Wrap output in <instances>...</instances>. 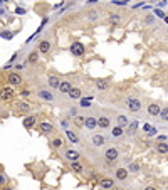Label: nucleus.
<instances>
[{"label": "nucleus", "instance_id": "27", "mask_svg": "<svg viewBox=\"0 0 168 190\" xmlns=\"http://www.w3.org/2000/svg\"><path fill=\"white\" fill-rule=\"evenodd\" d=\"M109 22L113 24V25H118V24H121V15L119 14H109Z\"/></svg>", "mask_w": 168, "mask_h": 190}, {"label": "nucleus", "instance_id": "40", "mask_svg": "<svg viewBox=\"0 0 168 190\" xmlns=\"http://www.w3.org/2000/svg\"><path fill=\"white\" fill-rule=\"evenodd\" d=\"M0 36H2V37H5V39H12V37H14V36H12L10 32H2V34H0Z\"/></svg>", "mask_w": 168, "mask_h": 190}, {"label": "nucleus", "instance_id": "44", "mask_svg": "<svg viewBox=\"0 0 168 190\" xmlns=\"http://www.w3.org/2000/svg\"><path fill=\"white\" fill-rule=\"evenodd\" d=\"M156 15H158V17H161V19H165V14H163V12H160V10H156Z\"/></svg>", "mask_w": 168, "mask_h": 190}, {"label": "nucleus", "instance_id": "33", "mask_svg": "<svg viewBox=\"0 0 168 190\" xmlns=\"http://www.w3.org/2000/svg\"><path fill=\"white\" fill-rule=\"evenodd\" d=\"M5 183H7V177H5V173L0 172V187H5Z\"/></svg>", "mask_w": 168, "mask_h": 190}, {"label": "nucleus", "instance_id": "11", "mask_svg": "<svg viewBox=\"0 0 168 190\" xmlns=\"http://www.w3.org/2000/svg\"><path fill=\"white\" fill-rule=\"evenodd\" d=\"M160 113H161V106L158 103L148 104V114H150V116H160Z\"/></svg>", "mask_w": 168, "mask_h": 190}, {"label": "nucleus", "instance_id": "1", "mask_svg": "<svg viewBox=\"0 0 168 190\" xmlns=\"http://www.w3.org/2000/svg\"><path fill=\"white\" fill-rule=\"evenodd\" d=\"M71 52H72V56H76V57H82L84 52H86V47H84L81 42L74 40L72 44H71Z\"/></svg>", "mask_w": 168, "mask_h": 190}, {"label": "nucleus", "instance_id": "10", "mask_svg": "<svg viewBox=\"0 0 168 190\" xmlns=\"http://www.w3.org/2000/svg\"><path fill=\"white\" fill-rule=\"evenodd\" d=\"M37 96H39L42 101H47V103L54 101V94H52L51 91H45V89H39V91H37Z\"/></svg>", "mask_w": 168, "mask_h": 190}, {"label": "nucleus", "instance_id": "5", "mask_svg": "<svg viewBox=\"0 0 168 190\" xmlns=\"http://www.w3.org/2000/svg\"><path fill=\"white\" fill-rule=\"evenodd\" d=\"M14 110L17 113H29L30 111V104L25 101H15L14 103Z\"/></svg>", "mask_w": 168, "mask_h": 190}, {"label": "nucleus", "instance_id": "35", "mask_svg": "<svg viewBox=\"0 0 168 190\" xmlns=\"http://www.w3.org/2000/svg\"><path fill=\"white\" fill-rule=\"evenodd\" d=\"M114 5H121V7H124V5H128V2L126 0H113Z\"/></svg>", "mask_w": 168, "mask_h": 190}, {"label": "nucleus", "instance_id": "8", "mask_svg": "<svg viewBox=\"0 0 168 190\" xmlns=\"http://www.w3.org/2000/svg\"><path fill=\"white\" fill-rule=\"evenodd\" d=\"M39 131L44 133V135H49V133L54 131V126H52V123H49V121H42V123H39Z\"/></svg>", "mask_w": 168, "mask_h": 190}, {"label": "nucleus", "instance_id": "32", "mask_svg": "<svg viewBox=\"0 0 168 190\" xmlns=\"http://www.w3.org/2000/svg\"><path fill=\"white\" fill-rule=\"evenodd\" d=\"M129 172H139V163H129Z\"/></svg>", "mask_w": 168, "mask_h": 190}, {"label": "nucleus", "instance_id": "36", "mask_svg": "<svg viewBox=\"0 0 168 190\" xmlns=\"http://www.w3.org/2000/svg\"><path fill=\"white\" fill-rule=\"evenodd\" d=\"M61 126H62L64 130H69V121H67V120H62V121H61Z\"/></svg>", "mask_w": 168, "mask_h": 190}, {"label": "nucleus", "instance_id": "17", "mask_svg": "<svg viewBox=\"0 0 168 190\" xmlns=\"http://www.w3.org/2000/svg\"><path fill=\"white\" fill-rule=\"evenodd\" d=\"M98 126H99V128H102V130H108L111 126V120L108 116H99L98 118Z\"/></svg>", "mask_w": 168, "mask_h": 190}, {"label": "nucleus", "instance_id": "13", "mask_svg": "<svg viewBox=\"0 0 168 190\" xmlns=\"http://www.w3.org/2000/svg\"><path fill=\"white\" fill-rule=\"evenodd\" d=\"M47 84H49V88H52V89H59L61 79H59L57 76H54V74H51V76L47 77Z\"/></svg>", "mask_w": 168, "mask_h": 190}, {"label": "nucleus", "instance_id": "6", "mask_svg": "<svg viewBox=\"0 0 168 190\" xmlns=\"http://www.w3.org/2000/svg\"><path fill=\"white\" fill-rule=\"evenodd\" d=\"M99 187H101V190H111L114 187V180L111 177H102L99 180Z\"/></svg>", "mask_w": 168, "mask_h": 190}, {"label": "nucleus", "instance_id": "47", "mask_svg": "<svg viewBox=\"0 0 168 190\" xmlns=\"http://www.w3.org/2000/svg\"><path fill=\"white\" fill-rule=\"evenodd\" d=\"M2 190H14L12 187H2Z\"/></svg>", "mask_w": 168, "mask_h": 190}, {"label": "nucleus", "instance_id": "30", "mask_svg": "<svg viewBox=\"0 0 168 190\" xmlns=\"http://www.w3.org/2000/svg\"><path fill=\"white\" fill-rule=\"evenodd\" d=\"M51 145H52V148H61V146H62V140L61 138H54L51 141Z\"/></svg>", "mask_w": 168, "mask_h": 190}, {"label": "nucleus", "instance_id": "26", "mask_svg": "<svg viewBox=\"0 0 168 190\" xmlns=\"http://www.w3.org/2000/svg\"><path fill=\"white\" fill-rule=\"evenodd\" d=\"M156 151L160 155H166L168 153V143L165 141V143H158L156 145Z\"/></svg>", "mask_w": 168, "mask_h": 190}, {"label": "nucleus", "instance_id": "18", "mask_svg": "<svg viewBox=\"0 0 168 190\" xmlns=\"http://www.w3.org/2000/svg\"><path fill=\"white\" fill-rule=\"evenodd\" d=\"M74 86L69 83V81H61V86H59V91L62 93V94H69L71 89H72Z\"/></svg>", "mask_w": 168, "mask_h": 190}, {"label": "nucleus", "instance_id": "31", "mask_svg": "<svg viewBox=\"0 0 168 190\" xmlns=\"http://www.w3.org/2000/svg\"><path fill=\"white\" fill-rule=\"evenodd\" d=\"M160 118H161V120H165V121H168V108H163V110H161Z\"/></svg>", "mask_w": 168, "mask_h": 190}, {"label": "nucleus", "instance_id": "12", "mask_svg": "<svg viewBox=\"0 0 168 190\" xmlns=\"http://www.w3.org/2000/svg\"><path fill=\"white\" fill-rule=\"evenodd\" d=\"M37 51L40 52V54H47L49 51H51V42L49 40H40L39 42V46H37Z\"/></svg>", "mask_w": 168, "mask_h": 190}, {"label": "nucleus", "instance_id": "16", "mask_svg": "<svg viewBox=\"0 0 168 190\" xmlns=\"http://www.w3.org/2000/svg\"><path fill=\"white\" fill-rule=\"evenodd\" d=\"M91 141H92L94 146H102L104 141H106V138H104V135H101V133H96V135H92Z\"/></svg>", "mask_w": 168, "mask_h": 190}, {"label": "nucleus", "instance_id": "45", "mask_svg": "<svg viewBox=\"0 0 168 190\" xmlns=\"http://www.w3.org/2000/svg\"><path fill=\"white\" fill-rule=\"evenodd\" d=\"M15 12H17V14H25V10H24V8H17Z\"/></svg>", "mask_w": 168, "mask_h": 190}, {"label": "nucleus", "instance_id": "41", "mask_svg": "<svg viewBox=\"0 0 168 190\" xmlns=\"http://www.w3.org/2000/svg\"><path fill=\"white\" fill-rule=\"evenodd\" d=\"M143 130H145V131H155V130L151 128L150 124H145V126H143Z\"/></svg>", "mask_w": 168, "mask_h": 190}, {"label": "nucleus", "instance_id": "15", "mask_svg": "<svg viewBox=\"0 0 168 190\" xmlns=\"http://www.w3.org/2000/svg\"><path fill=\"white\" fill-rule=\"evenodd\" d=\"M84 128H88V130H94L98 128V118H92V116H88L86 118V123H84Z\"/></svg>", "mask_w": 168, "mask_h": 190}, {"label": "nucleus", "instance_id": "20", "mask_svg": "<svg viewBox=\"0 0 168 190\" xmlns=\"http://www.w3.org/2000/svg\"><path fill=\"white\" fill-rule=\"evenodd\" d=\"M109 79H96V88L99 89V91H104V89L109 88Z\"/></svg>", "mask_w": 168, "mask_h": 190}, {"label": "nucleus", "instance_id": "23", "mask_svg": "<svg viewBox=\"0 0 168 190\" xmlns=\"http://www.w3.org/2000/svg\"><path fill=\"white\" fill-rule=\"evenodd\" d=\"M111 135H113V138H121V136L124 135V128H121V126H114V128L111 130Z\"/></svg>", "mask_w": 168, "mask_h": 190}, {"label": "nucleus", "instance_id": "29", "mask_svg": "<svg viewBox=\"0 0 168 190\" xmlns=\"http://www.w3.org/2000/svg\"><path fill=\"white\" fill-rule=\"evenodd\" d=\"M37 59H39V51H32L29 54V62H37Z\"/></svg>", "mask_w": 168, "mask_h": 190}, {"label": "nucleus", "instance_id": "22", "mask_svg": "<svg viewBox=\"0 0 168 190\" xmlns=\"http://www.w3.org/2000/svg\"><path fill=\"white\" fill-rule=\"evenodd\" d=\"M66 136H67V140H69L71 143H74V145H77V143L81 141L79 136H77V133L71 131V130H66Z\"/></svg>", "mask_w": 168, "mask_h": 190}, {"label": "nucleus", "instance_id": "19", "mask_svg": "<svg viewBox=\"0 0 168 190\" xmlns=\"http://www.w3.org/2000/svg\"><path fill=\"white\" fill-rule=\"evenodd\" d=\"M35 123H37V116H35V114H30V116H27L25 120H24V128L30 130Z\"/></svg>", "mask_w": 168, "mask_h": 190}, {"label": "nucleus", "instance_id": "38", "mask_svg": "<svg viewBox=\"0 0 168 190\" xmlns=\"http://www.w3.org/2000/svg\"><path fill=\"white\" fill-rule=\"evenodd\" d=\"M98 17L99 15L96 14V12H91V14H89V20H98Z\"/></svg>", "mask_w": 168, "mask_h": 190}, {"label": "nucleus", "instance_id": "28", "mask_svg": "<svg viewBox=\"0 0 168 190\" xmlns=\"http://www.w3.org/2000/svg\"><path fill=\"white\" fill-rule=\"evenodd\" d=\"M84 123H86V116H76L74 118V124H76L77 128H82Z\"/></svg>", "mask_w": 168, "mask_h": 190}, {"label": "nucleus", "instance_id": "25", "mask_svg": "<svg viewBox=\"0 0 168 190\" xmlns=\"http://www.w3.org/2000/svg\"><path fill=\"white\" fill-rule=\"evenodd\" d=\"M67 96H69L71 99H81L82 93H81V89H79V88H72V89H71V93H69Z\"/></svg>", "mask_w": 168, "mask_h": 190}, {"label": "nucleus", "instance_id": "3", "mask_svg": "<svg viewBox=\"0 0 168 190\" xmlns=\"http://www.w3.org/2000/svg\"><path fill=\"white\" fill-rule=\"evenodd\" d=\"M14 96H15V93H14V88H12V86H5L4 89H2V91H0V99H2V101H12V99H14Z\"/></svg>", "mask_w": 168, "mask_h": 190}, {"label": "nucleus", "instance_id": "24", "mask_svg": "<svg viewBox=\"0 0 168 190\" xmlns=\"http://www.w3.org/2000/svg\"><path fill=\"white\" fill-rule=\"evenodd\" d=\"M129 121H128V118L124 116V114H119V116L116 118V126H121V128H124L126 124H128Z\"/></svg>", "mask_w": 168, "mask_h": 190}, {"label": "nucleus", "instance_id": "4", "mask_svg": "<svg viewBox=\"0 0 168 190\" xmlns=\"http://www.w3.org/2000/svg\"><path fill=\"white\" fill-rule=\"evenodd\" d=\"M64 157H66L69 161H79L81 151L79 150H72V148H67V150L64 151Z\"/></svg>", "mask_w": 168, "mask_h": 190}, {"label": "nucleus", "instance_id": "7", "mask_svg": "<svg viewBox=\"0 0 168 190\" xmlns=\"http://www.w3.org/2000/svg\"><path fill=\"white\" fill-rule=\"evenodd\" d=\"M7 83L10 84V86H18V84L24 83V79H22V76H20L18 73H12V74H8Z\"/></svg>", "mask_w": 168, "mask_h": 190}, {"label": "nucleus", "instance_id": "14", "mask_svg": "<svg viewBox=\"0 0 168 190\" xmlns=\"http://www.w3.org/2000/svg\"><path fill=\"white\" fill-rule=\"evenodd\" d=\"M114 177H116L119 182H124V180L128 178V170H126V168H123V167H121V168H116Z\"/></svg>", "mask_w": 168, "mask_h": 190}, {"label": "nucleus", "instance_id": "9", "mask_svg": "<svg viewBox=\"0 0 168 190\" xmlns=\"http://www.w3.org/2000/svg\"><path fill=\"white\" fill-rule=\"evenodd\" d=\"M104 158H106V161H114L118 158V148H114V146L108 148V150L104 151Z\"/></svg>", "mask_w": 168, "mask_h": 190}, {"label": "nucleus", "instance_id": "21", "mask_svg": "<svg viewBox=\"0 0 168 190\" xmlns=\"http://www.w3.org/2000/svg\"><path fill=\"white\" fill-rule=\"evenodd\" d=\"M69 167H71V170H72L74 173H79V175L84 172L82 163H79V161H71V163H69Z\"/></svg>", "mask_w": 168, "mask_h": 190}, {"label": "nucleus", "instance_id": "2", "mask_svg": "<svg viewBox=\"0 0 168 190\" xmlns=\"http://www.w3.org/2000/svg\"><path fill=\"white\" fill-rule=\"evenodd\" d=\"M126 104H128V110L131 111V113H138V111L141 110V103H139V99L133 98V96H129V98L126 99Z\"/></svg>", "mask_w": 168, "mask_h": 190}, {"label": "nucleus", "instance_id": "43", "mask_svg": "<svg viewBox=\"0 0 168 190\" xmlns=\"http://www.w3.org/2000/svg\"><path fill=\"white\" fill-rule=\"evenodd\" d=\"M145 190H156V187H155V185H148V187H145Z\"/></svg>", "mask_w": 168, "mask_h": 190}, {"label": "nucleus", "instance_id": "37", "mask_svg": "<svg viewBox=\"0 0 168 190\" xmlns=\"http://www.w3.org/2000/svg\"><path fill=\"white\" fill-rule=\"evenodd\" d=\"M136 128H138V121H133V123L129 124V131H135Z\"/></svg>", "mask_w": 168, "mask_h": 190}, {"label": "nucleus", "instance_id": "46", "mask_svg": "<svg viewBox=\"0 0 168 190\" xmlns=\"http://www.w3.org/2000/svg\"><path fill=\"white\" fill-rule=\"evenodd\" d=\"M22 96H30V91L27 89V91H22Z\"/></svg>", "mask_w": 168, "mask_h": 190}, {"label": "nucleus", "instance_id": "42", "mask_svg": "<svg viewBox=\"0 0 168 190\" xmlns=\"http://www.w3.org/2000/svg\"><path fill=\"white\" fill-rule=\"evenodd\" d=\"M146 22H148V24L153 22V15H148V17H146Z\"/></svg>", "mask_w": 168, "mask_h": 190}, {"label": "nucleus", "instance_id": "48", "mask_svg": "<svg viewBox=\"0 0 168 190\" xmlns=\"http://www.w3.org/2000/svg\"><path fill=\"white\" fill-rule=\"evenodd\" d=\"M2 14H4V10H0V15H2Z\"/></svg>", "mask_w": 168, "mask_h": 190}, {"label": "nucleus", "instance_id": "39", "mask_svg": "<svg viewBox=\"0 0 168 190\" xmlns=\"http://www.w3.org/2000/svg\"><path fill=\"white\" fill-rule=\"evenodd\" d=\"M69 114L76 118V116H77V108H71V110H69Z\"/></svg>", "mask_w": 168, "mask_h": 190}, {"label": "nucleus", "instance_id": "34", "mask_svg": "<svg viewBox=\"0 0 168 190\" xmlns=\"http://www.w3.org/2000/svg\"><path fill=\"white\" fill-rule=\"evenodd\" d=\"M79 103H81V106H86V108H89V106H91V103H89L86 98H81V99H79Z\"/></svg>", "mask_w": 168, "mask_h": 190}]
</instances>
